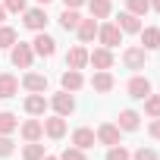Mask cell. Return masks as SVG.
<instances>
[{
  "label": "cell",
  "mask_w": 160,
  "mask_h": 160,
  "mask_svg": "<svg viewBox=\"0 0 160 160\" xmlns=\"http://www.w3.org/2000/svg\"><path fill=\"white\" fill-rule=\"evenodd\" d=\"M32 57H35V50H32V44H13V66H19V69H32Z\"/></svg>",
  "instance_id": "1"
},
{
  "label": "cell",
  "mask_w": 160,
  "mask_h": 160,
  "mask_svg": "<svg viewBox=\"0 0 160 160\" xmlns=\"http://www.w3.org/2000/svg\"><path fill=\"white\" fill-rule=\"evenodd\" d=\"M50 107L57 110V116H69V113L75 110V98H72L69 91H60V94L50 98Z\"/></svg>",
  "instance_id": "2"
},
{
  "label": "cell",
  "mask_w": 160,
  "mask_h": 160,
  "mask_svg": "<svg viewBox=\"0 0 160 160\" xmlns=\"http://www.w3.org/2000/svg\"><path fill=\"white\" fill-rule=\"evenodd\" d=\"M98 38H101L104 47H116V44H122V32H119V25H98Z\"/></svg>",
  "instance_id": "3"
},
{
  "label": "cell",
  "mask_w": 160,
  "mask_h": 160,
  "mask_svg": "<svg viewBox=\"0 0 160 160\" xmlns=\"http://www.w3.org/2000/svg\"><path fill=\"white\" fill-rule=\"evenodd\" d=\"M32 50H35L38 57H53V53H57V41H53L50 35H44V32H38V38L32 41Z\"/></svg>",
  "instance_id": "4"
},
{
  "label": "cell",
  "mask_w": 160,
  "mask_h": 160,
  "mask_svg": "<svg viewBox=\"0 0 160 160\" xmlns=\"http://www.w3.org/2000/svg\"><path fill=\"white\" fill-rule=\"evenodd\" d=\"M126 91H129V98H135V101H144V98L151 94V82H148L144 75H135L132 82H129V88H126Z\"/></svg>",
  "instance_id": "5"
},
{
  "label": "cell",
  "mask_w": 160,
  "mask_h": 160,
  "mask_svg": "<svg viewBox=\"0 0 160 160\" xmlns=\"http://www.w3.org/2000/svg\"><path fill=\"white\" fill-rule=\"evenodd\" d=\"M98 141H101V144H107V148L119 144V126H113V122H104V126L98 129Z\"/></svg>",
  "instance_id": "6"
},
{
  "label": "cell",
  "mask_w": 160,
  "mask_h": 160,
  "mask_svg": "<svg viewBox=\"0 0 160 160\" xmlns=\"http://www.w3.org/2000/svg\"><path fill=\"white\" fill-rule=\"evenodd\" d=\"M22 88L32 91V94H41V91L47 88V75H41V72H28V75L22 78Z\"/></svg>",
  "instance_id": "7"
},
{
  "label": "cell",
  "mask_w": 160,
  "mask_h": 160,
  "mask_svg": "<svg viewBox=\"0 0 160 160\" xmlns=\"http://www.w3.org/2000/svg\"><path fill=\"white\" fill-rule=\"evenodd\" d=\"M113 85H116V82H113V75H110L107 69H98V72H94V78H91V88H94V91H101V94L113 91Z\"/></svg>",
  "instance_id": "8"
},
{
  "label": "cell",
  "mask_w": 160,
  "mask_h": 160,
  "mask_svg": "<svg viewBox=\"0 0 160 160\" xmlns=\"http://www.w3.org/2000/svg\"><path fill=\"white\" fill-rule=\"evenodd\" d=\"M75 35H78V41H94V35H98V19L91 16V19H82V22H78L75 25Z\"/></svg>",
  "instance_id": "9"
},
{
  "label": "cell",
  "mask_w": 160,
  "mask_h": 160,
  "mask_svg": "<svg viewBox=\"0 0 160 160\" xmlns=\"http://www.w3.org/2000/svg\"><path fill=\"white\" fill-rule=\"evenodd\" d=\"M44 25H47V13L44 10H25V28L44 32Z\"/></svg>",
  "instance_id": "10"
},
{
  "label": "cell",
  "mask_w": 160,
  "mask_h": 160,
  "mask_svg": "<svg viewBox=\"0 0 160 160\" xmlns=\"http://www.w3.org/2000/svg\"><path fill=\"white\" fill-rule=\"evenodd\" d=\"M88 63H91L94 69H110V66H113V53H110V47H101V50L88 53Z\"/></svg>",
  "instance_id": "11"
},
{
  "label": "cell",
  "mask_w": 160,
  "mask_h": 160,
  "mask_svg": "<svg viewBox=\"0 0 160 160\" xmlns=\"http://www.w3.org/2000/svg\"><path fill=\"white\" fill-rule=\"evenodd\" d=\"M94 141H98V135H94L91 129H75V132H72V144H75V148H82V151L94 148Z\"/></svg>",
  "instance_id": "12"
},
{
  "label": "cell",
  "mask_w": 160,
  "mask_h": 160,
  "mask_svg": "<svg viewBox=\"0 0 160 160\" xmlns=\"http://www.w3.org/2000/svg\"><path fill=\"white\" fill-rule=\"evenodd\" d=\"M16 91H19V78L10 75V72H0V98L7 101V98H13Z\"/></svg>",
  "instance_id": "13"
},
{
  "label": "cell",
  "mask_w": 160,
  "mask_h": 160,
  "mask_svg": "<svg viewBox=\"0 0 160 160\" xmlns=\"http://www.w3.org/2000/svg\"><path fill=\"white\" fill-rule=\"evenodd\" d=\"M60 82H63V91H78V88L85 85V78H82V72H78V69H66Z\"/></svg>",
  "instance_id": "14"
},
{
  "label": "cell",
  "mask_w": 160,
  "mask_h": 160,
  "mask_svg": "<svg viewBox=\"0 0 160 160\" xmlns=\"http://www.w3.org/2000/svg\"><path fill=\"white\" fill-rule=\"evenodd\" d=\"M122 63L129 69H144V47H129L122 53Z\"/></svg>",
  "instance_id": "15"
},
{
  "label": "cell",
  "mask_w": 160,
  "mask_h": 160,
  "mask_svg": "<svg viewBox=\"0 0 160 160\" xmlns=\"http://www.w3.org/2000/svg\"><path fill=\"white\" fill-rule=\"evenodd\" d=\"M44 132H47L50 138H63V135H66V116H50V119H44Z\"/></svg>",
  "instance_id": "16"
},
{
  "label": "cell",
  "mask_w": 160,
  "mask_h": 160,
  "mask_svg": "<svg viewBox=\"0 0 160 160\" xmlns=\"http://www.w3.org/2000/svg\"><path fill=\"white\" fill-rule=\"evenodd\" d=\"M85 63H88V50L85 47H72L66 53V69H82Z\"/></svg>",
  "instance_id": "17"
},
{
  "label": "cell",
  "mask_w": 160,
  "mask_h": 160,
  "mask_svg": "<svg viewBox=\"0 0 160 160\" xmlns=\"http://www.w3.org/2000/svg\"><path fill=\"white\" fill-rule=\"evenodd\" d=\"M47 110V101H44V94H28L25 98V113H32V116H41Z\"/></svg>",
  "instance_id": "18"
},
{
  "label": "cell",
  "mask_w": 160,
  "mask_h": 160,
  "mask_svg": "<svg viewBox=\"0 0 160 160\" xmlns=\"http://www.w3.org/2000/svg\"><path fill=\"white\" fill-rule=\"evenodd\" d=\"M41 135H44V122H38V119L22 122V138H25V141H38Z\"/></svg>",
  "instance_id": "19"
},
{
  "label": "cell",
  "mask_w": 160,
  "mask_h": 160,
  "mask_svg": "<svg viewBox=\"0 0 160 160\" xmlns=\"http://www.w3.org/2000/svg\"><path fill=\"white\" fill-rule=\"evenodd\" d=\"M116 25H119V32H141V22H138V16H132L129 10H126V13H119Z\"/></svg>",
  "instance_id": "20"
},
{
  "label": "cell",
  "mask_w": 160,
  "mask_h": 160,
  "mask_svg": "<svg viewBox=\"0 0 160 160\" xmlns=\"http://www.w3.org/2000/svg\"><path fill=\"white\" fill-rule=\"evenodd\" d=\"M88 10H91L94 19H107L110 10H113V3H110V0H88Z\"/></svg>",
  "instance_id": "21"
},
{
  "label": "cell",
  "mask_w": 160,
  "mask_h": 160,
  "mask_svg": "<svg viewBox=\"0 0 160 160\" xmlns=\"http://www.w3.org/2000/svg\"><path fill=\"white\" fill-rule=\"evenodd\" d=\"M138 119H141V116H138L135 110H122V113H119V129H122V132H135V129H138Z\"/></svg>",
  "instance_id": "22"
},
{
  "label": "cell",
  "mask_w": 160,
  "mask_h": 160,
  "mask_svg": "<svg viewBox=\"0 0 160 160\" xmlns=\"http://www.w3.org/2000/svg\"><path fill=\"white\" fill-rule=\"evenodd\" d=\"M141 44H144V50H154V47H160V28H141Z\"/></svg>",
  "instance_id": "23"
},
{
  "label": "cell",
  "mask_w": 160,
  "mask_h": 160,
  "mask_svg": "<svg viewBox=\"0 0 160 160\" xmlns=\"http://www.w3.org/2000/svg\"><path fill=\"white\" fill-rule=\"evenodd\" d=\"M78 22H82V16H78L75 10H69V7H66V10H63V16H60V25H63L66 32H75V25H78Z\"/></svg>",
  "instance_id": "24"
},
{
  "label": "cell",
  "mask_w": 160,
  "mask_h": 160,
  "mask_svg": "<svg viewBox=\"0 0 160 160\" xmlns=\"http://www.w3.org/2000/svg\"><path fill=\"white\" fill-rule=\"evenodd\" d=\"M16 129H19V119L3 110V113H0V135H10V132H16Z\"/></svg>",
  "instance_id": "25"
},
{
  "label": "cell",
  "mask_w": 160,
  "mask_h": 160,
  "mask_svg": "<svg viewBox=\"0 0 160 160\" xmlns=\"http://www.w3.org/2000/svg\"><path fill=\"white\" fill-rule=\"evenodd\" d=\"M41 157H44V144L28 141V144H25V151H22V160H41Z\"/></svg>",
  "instance_id": "26"
},
{
  "label": "cell",
  "mask_w": 160,
  "mask_h": 160,
  "mask_svg": "<svg viewBox=\"0 0 160 160\" xmlns=\"http://www.w3.org/2000/svg\"><path fill=\"white\" fill-rule=\"evenodd\" d=\"M126 10H129L132 16H144V13L151 10V0H126Z\"/></svg>",
  "instance_id": "27"
},
{
  "label": "cell",
  "mask_w": 160,
  "mask_h": 160,
  "mask_svg": "<svg viewBox=\"0 0 160 160\" xmlns=\"http://www.w3.org/2000/svg\"><path fill=\"white\" fill-rule=\"evenodd\" d=\"M144 113L154 116V119L160 116V94H148V98H144Z\"/></svg>",
  "instance_id": "28"
},
{
  "label": "cell",
  "mask_w": 160,
  "mask_h": 160,
  "mask_svg": "<svg viewBox=\"0 0 160 160\" xmlns=\"http://www.w3.org/2000/svg\"><path fill=\"white\" fill-rule=\"evenodd\" d=\"M16 44V32L10 25H0V47H13Z\"/></svg>",
  "instance_id": "29"
},
{
  "label": "cell",
  "mask_w": 160,
  "mask_h": 160,
  "mask_svg": "<svg viewBox=\"0 0 160 160\" xmlns=\"http://www.w3.org/2000/svg\"><path fill=\"white\" fill-rule=\"evenodd\" d=\"M129 157H132V154H129L126 148H119V144H113L110 154H107V160H129Z\"/></svg>",
  "instance_id": "30"
},
{
  "label": "cell",
  "mask_w": 160,
  "mask_h": 160,
  "mask_svg": "<svg viewBox=\"0 0 160 160\" xmlns=\"http://www.w3.org/2000/svg\"><path fill=\"white\" fill-rule=\"evenodd\" d=\"M60 160H85V151H82V148H66Z\"/></svg>",
  "instance_id": "31"
},
{
  "label": "cell",
  "mask_w": 160,
  "mask_h": 160,
  "mask_svg": "<svg viewBox=\"0 0 160 160\" xmlns=\"http://www.w3.org/2000/svg\"><path fill=\"white\" fill-rule=\"evenodd\" d=\"M10 154H13V138L0 135V157H10Z\"/></svg>",
  "instance_id": "32"
},
{
  "label": "cell",
  "mask_w": 160,
  "mask_h": 160,
  "mask_svg": "<svg viewBox=\"0 0 160 160\" xmlns=\"http://www.w3.org/2000/svg\"><path fill=\"white\" fill-rule=\"evenodd\" d=\"M7 13H25V0H7Z\"/></svg>",
  "instance_id": "33"
},
{
  "label": "cell",
  "mask_w": 160,
  "mask_h": 160,
  "mask_svg": "<svg viewBox=\"0 0 160 160\" xmlns=\"http://www.w3.org/2000/svg\"><path fill=\"white\" fill-rule=\"evenodd\" d=\"M135 160H157V154H154L151 148H138V151H135Z\"/></svg>",
  "instance_id": "34"
},
{
  "label": "cell",
  "mask_w": 160,
  "mask_h": 160,
  "mask_svg": "<svg viewBox=\"0 0 160 160\" xmlns=\"http://www.w3.org/2000/svg\"><path fill=\"white\" fill-rule=\"evenodd\" d=\"M151 135H154V138H160V116L151 122Z\"/></svg>",
  "instance_id": "35"
},
{
  "label": "cell",
  "mask_w": 160,
  "mask_h": 160,
  "mask_svg": "<svg viewBox=\"0 0 160 160\" xmlns=\"http://www.w3.org/2000/svg\"><path fill=\"white\" fill-rule=\"evenodd\" d=\"M63 3H66L69 10H78V7H82V3H85V0H63Z\"/></svg>",
  "instance_id": "36"
},
{
  "label": "cell",
  "mask_w": 160,
  "mask_h": 160,
  "mask_svg": "<svg viewBox=\"0 0 160 160\" xmlns=\"http://www.w3.org/2000/svg\"><path fill=\"white\" fill-rule=\"evenodd\" d=\"M3 19H7V7H3V3H0V22H3Z\"/></svg>",
  "instance_id": "37"
},
{
  "label": "cell",
  "mask_w": 160,
  "mask_h": 160,
  "mask_svg": "<svg viewBox=\"0 0 160 160\" xmlns=\"http://www.w3.org/2000/svg\"><path fill=\"white\" fill-rule=\"evenodd\" d=\"M151 7H154V10H157V13H160V0H151Z\"/></svg>",
  "instance_id": "38"
},
{
  "label": "cell",
  "mask_w": 160,
  "mask_h": 160,
  "mask_svg": "<svg viewBox=\"0 0 160 160\" xmlns=\"http://www.w3.org/2000/svg\"><path fill=\"white\" fill-rule=\"evenodd\" d=\"M41 160H57V157H47V154H44V157H41Z\"/></svg>",
  "instance_id": "39"
},
{
  "label": "cell",
  "mask_w": 160,
  "mask_h": 160,
  "mask_svg": "<svg viewBox=\"0 0 160 160\" xmlns=\"http://www.w3.org/2000/svg\"><path fill=\"white\" fill-rule=\"evenodd\" d=\"M38 3H50V0H38Z\"/></svg>",
  "instance_id": "40"
}]
</instances>
